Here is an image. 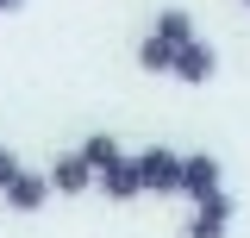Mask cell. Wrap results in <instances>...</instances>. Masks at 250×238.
<instances>
[{"mask_svg": "<svg viewBox=\"0 0 250 238\" xmlns=\"http://www.w3.org/2000/svg\"><path fill=\"white\" fill-rule=\"evenodd\" d=\"M200 38V25H194V13L188 6H163L150 19V31L138 38V69L144 75H169L175 82V69H182V57H188V44Z\"/></svg>", "mask_w": 250, "mask_h": 238, "instance_id": "cell-1", "label": "cell"}, {"mask_svg": "<svg viewBox=\"0 0 250 238\" xmlns=\"http://www.w3.org/2000/svg\"><path fill=\"white\" fill-rule=\"evenodd\" d=\"M82 150H88L94 182H100V194H106V201H138V194H144V188H138V150H125L113 132L82 138Z\"/></svg>", "mask_w": 250, "mask_h": 238, "instance_id": "cell-2", "label": "cell"}, {"mask_svg": "<svg viewBox=\"0 0 250 238\" xmlns=\"http://www.w3.org/2000/svg\"><path fill=\"white\" fill-rule=\"evenodd\" d=\"M182 169H188V150H169V144L138 150V188L144 194H182Z\"/></svg>", "mask_w": 250, "mask_h": 238, "instance_id": "cell-3", "label": "cell"}, {"mask_svg": "<svg viewBox=\"0 0 250 238\" xmlns=\"http://www.w3.org/2000/svg\"><path fill=\"white\" fill-rule=\"evenodd\" d=\"M231 219H238V201H231V188L213 194V201H194L182 219V238H231Z\"/></svg>", "mask_w": 250, "mask_h": 238, "instance_id": "cell-4", "label": "cell"}, {"mask_svg": "<svg viewBox=\"0 0 250 238\" xmlns=\"http://www.w3.org/2000/svg\"><path fill=\"white\" fill-rule=\"evenodd\" d=\"M213 194H225V163H219V157H207V150H188V169H182V201L194 207V201H213Z\"/></svg>", "mask_w": 250, "mask_h": 238, "instance_id": "cell-5", "label": "cell"}, {"mask_svg": "<svg viewBox=\"0 0 250 238\" xmlns=\"http://www.w3.org/2000/svg\"><path fill=\"white\" fill-rule=\"evenodd\" d=\"M50 194H57V188H50V169H19L13 188H6L0 201H6L13 213H44V207H50Z\"/></svg>", "mask_w": 250, "mask_h": 238, "instance_id": "cell-6", "label": "cell"}, {"mask_svg": "<svg viewBox=\"0 0 250 238\" xmlns=\"http://www.w3.org/2000/svg\"><path fill=\"white\" fill-rule=\"evenodd\" d=\"M50 188H57V194H88V188H100V182H94V163H88V150H82V144L62 150L57 163H50Z\"/></svg>", "mask_w": 250, "mask_h": 238, "instance_id": "cell-7", "label": "cell"}, {"mask_svg": "<svg viewBox=\"0 0 250 238\" xmlns=\"http://www.w3.org/2000/svg\"><path fill=\"white\" fill-rule=\"evenodd\" d=\"M19 169H25V163H19V157H13V150L0 144V194H6V188H13V176H19Z\"/></svg>", "mask_w": 250, "mask_h": 238, "instance_id": "cell-8", "label": "cell"}, {"mask_svg": "<svg viewBox=\"0 0 250 238\" xmlns=\"http://www.w3.org/2000/svg\"><path fill=\"white\" fill-rule=\"evenodd\" d=\"M19 6H25V0H0V13H19Z\"/></svg>", "mask_w": 250, "mask_h": 238, "instance_id": "cell-9", "label": "cell"}, {"mask_svg": "<svg viewBox=\"0 0 250 238\" xmlns=\"http://www.w3.org/2000/svg\"><path fill=\"white\" fill-rule=\"evenodd\" d=\"M238 6H250V0H238Z\"/></svg>", "mask_w": 250, "mask_h": 238, "instance_id": "cell-10", "label": "cell"}]
</instances>
